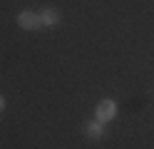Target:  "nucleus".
Listing matches in <instances>:
<instances>
[{
    "mask_svg": "<svg viewBox=\"0 0 154 149\" xmlns=\"http://www.w3.org/2000/svg\"><path fill=\"white\" fill-rule=\"evenodd\" d=\"M114 117H117V102L114 99H100L97 107H94V119L102 122V124H107Z\"/></svg>",
    "mask_w": 154,
    "mask_h": 149,
    "instance_id": "obj_1",
    "label": "nucleus"
},
{
    "mask_svg": "<svg viewBox=\"0 0 154 149\" xmlns=\"http://www.w3.org/2000/svg\"><path fill=\"white\" fill-rule=\"evenodd\" d=\"M17 25H20L23 30H37V27H42L40 15H37L35 10H23V13H17Z\"/></svg>",
    "mask_w": 154,
    "mask_h": 149,
    "instance_id": "obj_2",
    "label": "nucleus"
},
{
    "mask_svg": "<svg viewBox=\"0 0 154 149\" xmlns=\"http://www.w3.org/2000/svg\"><path fill=\"white\" fill-rule=\"evenodd\" d=\"M37 15H40V23H42V27H55V25H60V10L57 8H52V5H47V8H42V10H37Z\"/></svg>",
    "mask_w": 154,
    "mask_h": 149,
    "instance_id": "obj_3",
    "label": "nucleus"
},
{
    "mask_svg": "<svg viewBox=\"0 0 154 149\" xmlns=\"http://www.w3.org/2000/svg\"><path fill=\"white\" fill-rule=\"evenodd\" d=\"M85 137H87L90 142H100V139L104 137V124L97 122V119L87 122V124H85Z\"/></svg>",
    "mask_w": 154,
    "mask_h": 149,
    "instance_id": "obj_4",
    "label": "nucleus"
},
{
    "mask_svg": "<svg viewBox=\"0 0 154 149\" xmlns=\"http://www.w3.org/2000/svg\"><path fill=\"white\" fill-rule=\"evenodd\" d=\"M3 109H5V97L0 95V112H3Z\"/></svg>",
    "mask_w": 154,
    "mask_h": 149,
    "instance_id": "obj_5",
    "label": "nucleus"
}]
</instances>
